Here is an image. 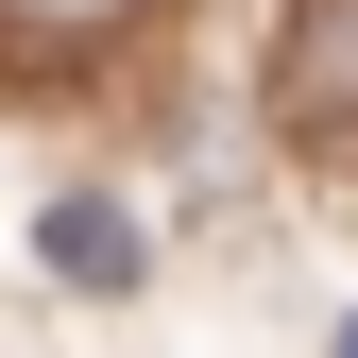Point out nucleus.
I'll return each mask as SVG.
<instances>
[{
	"instance_id": "f03ea898",
	"label": "nucleus",
	"mask_w": 358,
	"mask_h": 358,
	"mask_svg": "<svg viewBox=\"0 0 358 358\" xmlns=\"http://www.w3.org/2000/svg\"><path fill=\"white\" fill-rule=\"evenodd\" d=\"M103 17H137V0H0V34H103Z\"/></svg>"
},
{
	"instance_id": "7ed1b4c3",
	"label": "nucleus",
	"mask_w": 358,
	"mask_h": 358,
	"mask_svg": "<svg viewBox=\"0 0 358 358\" xmlns=\"http://www.w3.org/2000/svg\"><path fill=\"white\" fill-rule=\"evenodd\" d=\"M341 358H358V324H341Z\"/></svg>"
},
{
	"instance_id": "f257e3e1",
	"label": "nucleus",
	"mask_w": 358,
	"mask_h": 358,
	"mask_svg": "<svg viewBox=\"0 0 358 358\" xmlns=\"http://www.w3.org/2000/svg\"><path fill=\"white\" fill-rule=\"evenodd\" d=\"M34 256H52V290H85V307H120L154 273V239H137V205H103V188H69L52 222H34Z\"/></svg>"
}]
</instances>
